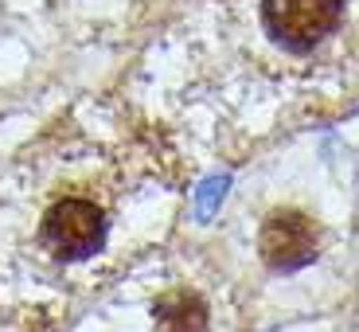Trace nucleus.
Segmentation results:
<instances>
[{
	"instance_id": "20e7f679",
	"label": "nucleus",
	"mask_w": 359,
	"mask_h": 332,
	"mask_svg": "<svg viewBox=\"0 0 359 332\" xmlns=\"http://www.w3.org/2000/svg\"><path fill=\"white\" fill-rule=\"evenodd\" d=\"M156 324L164 332H207L211 317H207V301L191 289H168L156 297Z\"/></svg>"
},
{
	"instance_id": "f03ea898",
	"label": "nucleus",
	"mask_w": 359,
	"mask_h": 332,
	"mask_svg": "<svg viewBox=\"0 0 359 332\" xmlns=\"http://www.w3.org/2000/svg\"><path fill=\"white\" fill-rule=\"evenodd\" d=\"M258 254L273 274H297L320 254V227L301 207H273L262 219Z\"/></svg>"
},
{
	"instance_id": "7ed1b4c3",
	"label": "nucleus",
	"mask_w": 359,
	"mask_h": 332,
	"mask_svg": "<svg viewBox=\"0 0 359 332\" xmlns=\"http://www.w3.org/2000/svg\"><path fill=\"white\" fill-rule=\"evenodd\" d=\"M43 239L59 258H90L106 243V215L94 199H59L43 215Z\"/></svg>"
},
{
	"instance_id": "f257e3e1",
	"label": "nucleus",
	"mask_w": 359,
	"mask_h": 332,
	"mask_svg": "<svg viewBox=\"0 0 359 332\" xmlns=\"http://www.w3.org/2000/svg\"><path fill=\"white\" fill-rule=\"evenodd\" d=\"M344 0H262V24L269 39L293 55L313 51L336 32Z\"/></svg>"
}]
</instances>
